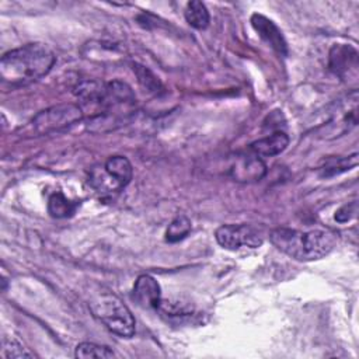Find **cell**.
I'll list each match as a JSON object with an SVG mask.
<instances>
[{
    "mask_svg": "<svg viewBox=\"0 0 359 359\" xmlns=\"http://www.w3.org/2000/svg\"><path fill=\"white\" fill-rule=\"evenodd\" d=\"M4 348V356L8 359H20V358H34V353L27 351L21 342L17 339H4L3 342Z\"/></svg>",
    "mask_w": 359,
    "mask_h": 359,
    "instance_id": "cell-17",
    "label": "cell"
},
{
    "mask_svg": "<svg viewBox=\"0 0 359 359\" xmlns=\"http://www.w3.org/2000/svg\"><path fill=\"white\" fill-rule=\"evenodd\" d=\"M185 20L191 27L196 29H205L209 25L210 15L202 1L192 0L185 7Z\"/></svg>",
    "mask_w": 359,
    "mask_h": 359,
    "instance_id": "cell-13",
    "label": "cell"
},
{
    "mask_svg": "<svg viewBox=\"0 0 359 359\" xmlns=\"http://www.w3.org/2000/svg\"><path fill=\"white\" fill-rule=\"evenodd\" d=\"M88 307L94 317H97L111 332L130 338L135 334L136 323L129 307L115 294L102 293L94 297Z\"/></svg>",
    "mask_w": 359,
    "mask_h": 359,
    "instance_id": "cell-3",
    "label": "cell"
},
{
    "mask_svg": "<svg viewBox=\"0 0 359 359\" xmlns=\"http://www.w3.org/2000/svg\"><path fill=\"white\" fill-rule=\"evenodd\" d=\"M133 73L136 74L137 77V81L139 84L147 90L149 93L151 94H158L161 90H163V86L160 83V80L143 65H139V63H133Z\"/></svg>",
    "mask_w": 359,
    "mask_h": 359,
    "instance_id": "cell-16",
    "label": "cell"
},
{
    "mask_svg": "<svg viewBox=\"0 0 359 359\" xmlns=\"http://www.w3.org/2000/svg\"><path fill=\"white\" fill-rule=\"evenodd\" d=\"M251 25L258 32V35L268 45H271L272 49H275L282 56L287 55L286 39H285L282 31L278 28V25L272 20H269L268 17H265L262 14L255 13L251 15Z\"/></svg>",
    "mask_w": 359,
    "mask_h": 359,
    "instance_id": "cell-8",
    "label": "cell"
},
{
    "mask_svg": "<svg viewBox=\"0 0 359 359\" xmlns=\"http://www.w3.org/2000/svg\"><path fill=\"white\" fill-rule=\"evenodd\" d=\"M289 144V137L283 130H276L269 136L261 137L250 144L251 153L258 157H272L282 153Z\"/></svg>",
    "mask_w": 359,
    "mask_h": 359,
    "instance_id": "cell-10",
    "label": "cell"
},
{
    "mask_svg": "<svg viewBox=\"0 0 359 359\" xmlns=\"http://www.w3.org/2000/svg\"><path fill=\"white\" fill-rule=\"evenodd\" d=\"M191 231V220L185 215L175 216L167 230H165V241L168 243H178L185 238Z\"/></svg>",
    "mask_w": 359,
    "mask_h": 359,
    "instance_id": "cell-14",
    "label": "cell"
},
{
    "mask_svg": "<svg viewBox=\"0 0 359 359\" xmlns=\"http://www.w3.org/2000/svg\"><path fill=\"white\" fill-rule=\"evenodd\" d=\"M215 238L220 247L230 251L258 248L264 243L261 231L250 224H223L216 230Z\"/></svg>",
    "mask_w": 359,
    "mask_h": 359,
    "instance_id": "cell-5",
    "label": "cell"
},
{
    "mask_svg": "<svg viewBox=\"0 0 359 359\" xmlns=\"http://www.w3.org/2000/svg\"><path fill=\"white\" fill-rule=\"evenodd\" d=\"M102 165L123 188L130 182L133 177L132 164L123 156H112Z\"/></svg>",
    "mask_w": 359,
    "mask_h": 359,
    "instance_id": "cell-11",
    "label": "cell"
},
{
    "mask_svg": "<svg viewBox=\"0 0 359 359\" xmlns=\"http://www.w3.org/2000/svg\"><path fill=\"white\" fill-rule=\"evenodd\" d=\"M331 72L342 80H349L358 74V50L346 43L332 45L328 55Z\"/></svg>",
    "mask_w": 359,
    "mask_h": 359,
    "instance_id": "cell-6",
    "label": "cell"
},
{
    "mask_svg": "<svg viewBox=\"0 0 359 359\" xmlns=\"http://www.w3.org/2000/svg\"><path fill=\"white\" fill-rule=\"evenodd\" d=\"M56 62L55 53L43 43H27L6 52L0 59L4 83L20 87L46 76Z\"/></svg>",
    "mask_w": 359,
    "mask_h": 359,
    "instance_id": "cell-1",
    "label": "cell"
},
{
    "mask_svg": "<svg viewBox=\"0 0 359 359\" xmlns=\"http://www.w3.org/2000/svg\"><path fill=\"white\" fill-rule=\"evenodd\" d=\"M266 174L265 163L252 153L238 154L229 167V175L237 182H254L259 181Z\"/></svg>",
    "mask_w": 359,
    "mask_h": 359,
    "instance_id": "cell-7",
    "label": "cell"
},
{
    "mask_svg": "<svg viewBox=\"0 0 359 359\" xmlns=\"http://www.w3.org/2000/svg\"><path fill=\"white\" fill-rule=\"evenodd\" d=\"M83 119H84V114L80 105L59 104L38 112L32 118L31 126L38 135H49L53 132L65 130L81 122Z\"/></svg>",
    "mask_w": 359,
    "mask_h": 359,
    "instance_id": "cell-4",
    "label": "cell"
},
{
    "mask_svg": "<svg viewBox=\"0 0 359 359\" xmlns=\"http://www.w3.org/2000/svg\"><path fill=\"white\" fill-rule=\"evenodd\" d=\"M133 299L143 309H158L161 303L158 282L151 275H139L133 285Z\"/></svg>",
    "mask_w": 359,
    "mask_h": 359,
    "instance_id": "cell-9",
    "label": "cell"
},
{
    "mask_svg": "<svg viewBox=\"0 0 359 359\" xmlns=\"http://www.w3.org/2000/svg\"><path fill=\"white\" fill-rule=\"evenodd\" d=\"M356 154L348 157V158H339L338 161H331L328 164H325V167L323 168L325 177L328 175H334V174H338L341 171H345V170H349V167H355L356 165Z\"/></svg>",
    "mask_w": 359,
    "mask_h": 359,
    "instance_id": "cell-18",
    "label": "cell"
},
{
    "mask_svg": "<svg viewBox=\"0 0 359 359\" xmlns=\"http://www.w3.org/2000/svg\"><path fill=\"white\" fill-rule=\"evenodd\" d=\"M79 206V202L69 199L62 192H55L49 196L48 212L55 219H65L73 216Z\"/></svg>",
    "mask_w": 359,
    "mask_h": 359,
    "instance_id": "cell-12",
    "label": "cell"
},
{
    "mask_svg": "<svg viewBox=\"0 0 359 359\" xmlns=\"http://www.w3.org/2000/svg\"><path fill=\"white\" fill-rule=\"evenodd\" d=\"M355 215H356V202H351V203H346V205L341 206V208L335 212V220L339 222V223H346V222H349Z\"/></svg>",
    "mask_w": 359,
    "mask_h": 359,
    "instance_id": "cell-19",
    "label": "cell"
},
{
    "mask_svg": "<svg viewBox=\"0 0 359 359\" xmlns=\"http://www.w3.org/2000/svg\"><path fill=\"white\" fill-rule=\"evenodd\" d=\"M269 241L287 257L309 262L328 255L338 243V234L330 229L297 230L278 227L269 233Z\"/></svg>",
    "mask_w": 359,
    "mask_h": 359,
    "instance_id": "cell-2",
    "label": "cell"
},
{
    "mask_svg": "<svg viewBox=\"0 0 359 359\" xmlns=\"http://www.w3.org/2000/svg\"><path fill=\"white\" fill-rule=\"evenodd\" d=\"M74 356L80 359H88V358H114L115 353L112 349H109L105 345H98L94 342H80L74 349Z\"/></svg>",
    "mask_w": 359,
    "mask_h": 359,
    "instance_id": "cell-15",
    "label": "cell"
}]
</instances>
